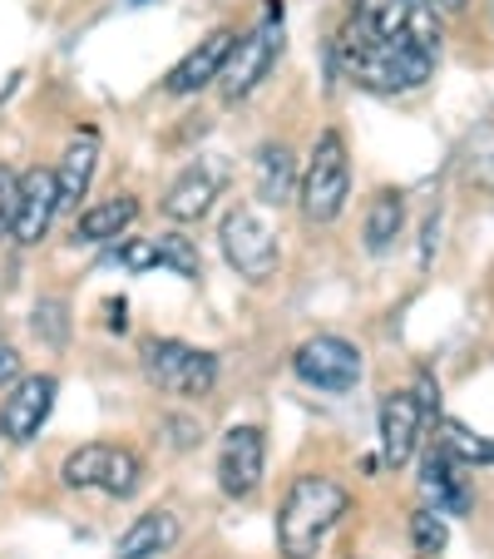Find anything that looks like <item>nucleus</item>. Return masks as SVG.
<instances>
[{
  "label": "nucleus",
  "mask_w": 494,
  "mask_h": 559,
  "mask_svg": "<svg viewBox=\"0 0 494 559\" xmlns=\"http://www.w3.org/2000/svg\"><path fill=\"white\" fill-rule=\"evenodd\" d=\"M109 451H115V445H105V441H89V445H80V451H70L64 465H60L64 486L70 490H99L105 486V471H109Z\"/></svg>",
  "instance_id": "22"
},
{
  "label": "nucleus",
  "mask_w": 494,
  "mask_h": 559,
  "mask_svg": "<svg viewBox=\"0 0 494 559\" xmlns=\"http://www.w3.org/2000/svg\"><path fill=\"white\" fill-rule=\"evenodd\" d=\"M347 510L351 496L332 475H297L282 510H277V549H282V559H316L322 539L332 535V525Z\"/></svg>",
  "instance_id": "2"
},
{
  "label": "nucleus",
  "mask_w": 494,
  "mask_h": 559,
  "mask_svg": "<svg viewBox=\"0 0 494 559\" xmlns=\"http://www.w3.org/2000/svg\"><path fill=\"white\" fill-rule=\"evenodd\" d=\"M95 158H99V134H95V129H80V134L70 139V148H64L60 169H55L64 203H80L89 193V179H95Z\"/></svg>",
  "instance_id": "18"
},
{
  "label": "nucleus",
  "mask_w": 494,
  "mask_h": 559,
  "mask_svg": "<svg viewBox=\"0 0 494 559\" xmlns=\"http://www.w3.org/2000/svg\"><path fill=\"white\" fill-rule=\"evenodd\" d=\"M441 445L460 465H494V441L490 436H474L470 426H460V421H441Z\"/></svg>",
  "instance_id": "23"
},
{
  "label": "nucleus",
  "mask_w": 494,
  "mask_h": 559,
  "mask_svg": "<svg viewBox=\"0 0 494 559\" xmlns=\"http://www.w3.org/2000/svg\"><path fill=\"white\" fill-rule=\"evenodd\" d=\"M400 223H406V199H400L396 189H381L366 209V248L371 253H386V248L396 243Z\"/></svg>",
  "instance_id": "21"
},
{
  "label": "nucleus",
  "mask_w": 494,
  "mask_h": 559,
  "mask_svg": "<svg viewBox=\"0 0 494 559\" xmlns=\"http://www.w3.org/2000/svg\"><path fill=\"white\" fill-rule=\"evenodd\" d=\"M15 203H21V179L11 169H0V238L15 228Z\"/></svg>",
  "instance_id": "28"
},
{
  "label": "nucleus",
  "mask_w": 494,
  "mask_h": 559,
  "mask_svg": "<svg viewBox=\"0 0 494 559\" xmlns=\"http://www.w3.org/2000/svg\"><path fill=\"white\" fill-rule=\"evenodd\" d=\"M218 189H222V169H218V164H193V169L183 174L169 193H164V213H169L173 223H198L203 213L213 209Z\"/></svg>",
  "instance_id": "16"
},
{
  "label": "nucleus",
  "mask_w": 494,
  "mask_h": 559,
  "mask_svg": "<svg viewBox=\"0 0 494 559\" xmlns=\"http://www.w3.org/2000/svg\"><path fill=\"white\" fill-rule=\"evenodd\" d=\"M232 45H238V35L232 31H213L198 40V50H189L179 64L169 70V80H164V90L169 95H198V90H208L213 80L222 74V64H228Z\"/></svg>",
  "instance_id": "14"
},
{
  "label": "nucleus",
  "mask_w": 494,
  "mask_h": 559,
  "mask_svg": "<svg viewBox=\"0 0 494 559\" xmlns=\"http://www.w3.org/2000/svg\"><path fill=\"white\" fill-rule=\"evenodd\" d=\"M337 64L351 85L371 90V95H406L421 90L435 70V45H421L400 35V40H381V35H361L341 25L337 35Z\"/></svg>",
  "instance_id": "1"
},
{
  "label": "nucleus",
  "mask_w": 494,
  "mask_h": 559,
  "mask_svg": "<svg viewBox=\"0 0 494 559\" xmlns=\"http://www.w3.org/2000/svg\"><path fill=\"white\" fill-rule=\"evenodd\" d=\"M35 332H40L45 342H55V347H60V342H64V302H40V307H35Z\"/></svg>",
  "instance_id": "27"
},
{
  "label": "nucleus",
  "mask_w": 494,
  "mask_h": 559,
  "mask_svg": "<svg viewBox=\"0 0 494 559\" xmlns=\"http://www.w3.org/2000/svg\"><path fill=\"white\" fill-rule=\"evenodd\" d=\"M421 426H425L421 396H410V391H390L386 402H381V461H386L390 471H400V465L415 455Z\"/></svg>",
  "instance_id": "13"
},
{
  "label": "nucleus",
  "mask_w": 494,
  "mask_h": 559,
  "mask_svg": "<svg viewBox=\"0 0 494 559\" xmlns=\"http://www.w3.org/2000/svg\"><path fill=\"white\" fill-rule=\"evenodd\" d=\"M292 371L316 391H332V396H347L351 386L361 381V352L351 347L347 337H306L302 347L292 352Z\"/></svg>",
  "instance_id": "8"
},
{
  "label": "nucleus",
  "mask_w": 494,
  "mask_h": 559,
  "mask_svg": "<svg viewBox=\"0 0 494 559\" xmlns=\"http://www.w3.org/2000/svg\"><path fill=\"white\" fill-rule=\"evenodd\" d=\"M351 193V164H347V144H341L337 129H326L312 144V158L302 169V213L312 223H332L347 209Z\"/></svg>",
  "instance_id": "3"
},
{
  "label": "nucleus",
  "mask_w": 494,
  "mask_h": 559,
  "mask_svg": "<svg viewBox=\"0 0 494 559\" xmlns=\"http://www.w3.org/2000/svg\"><path fill=\"white\" fill-rule=\"evenodd\" d=\"M144 486V461H138L134 451H124V445H115L109 451V471H105V496H115V500H129L134 490Z\"/></svg>",
  "instance_id": "24"
},
{
  "label": "nucleus",
  "mask_w": 494,
  "mask_h": 559,
  "mask_svg": "<svg viewBox=\"0 0 494 559\" xmlns=\"http://www.w3.org/2000/svg\"><path fill=\"white\" fill-rule=\"evenodd\" d=\"M410 545H415V555L421 559H435L445 545H450V525H445V515L441 510H415L410 515Z\"/></svg>",
  "instance_id": "25"
},
{
  "label": "nucleus",
  "mask_w": 494,
  "mask_h": 559,
  "mask_svg": "<svg viewBox=\"0 0 494 559\" xmlns=\"http://www.w3.org/2000/svg\"><path fill=\"white\" fill-rule=\"evenodd\" d=\"M470 179H480L484 189H494V134L490 129L470 144Z\"/></svg>",
  "instance_id": "26"
},
{
  "label": "nucleus",
  "mask_w": 494,
  "mask_h": 559,
  "mask_svg": "<svg viewBox=\"0 0 494 559\" xmlns=\"http://www.w3.org/2000/svg\"><path fill=\"white\" fill-rule=\"evenodd\" d=\"M277 55H282V5H267V21L257 25L253 35H242L238 45H232L228 64H222L218 74V90L222 99H248L257 85L267 80V70L277 64Z\"/></svg>",
  "instance_id": "4"
},
{
  "label": "nucleus",
  "mask_w": 494,
  "mask_h": 559,
  "mask_svg": "<svg viewBox=\"0 0 494 559\" xmlns=\"http://www.w3.org/2000/svg\"><path fill=\"white\" fill-rule=\"evenodd\" d=\"M144 377L169 396H208L218 381V357L198 352L189 342H148L144 347Z\"/></svg>",
  "instance_id": "5"
},
{
  "label": "nucleus",
  "mask_w": 494,
  "mask_h": 559,
  "mask_svg": "<svg viewBox=\"0 0 494 559\" xmlns=\"http://www.w3.org/2000/svg\"><path fill=\"white\" fill-rule=\"evenodd\" d=\"M164 431H169V441L179 445V451H189V445H198V421H183V416H169V421H164Z\"/></svg>",
  "instance_id": "29"
},
{
  "label": "nucleus",
  "mask_w": 494,
  "mask_h": 559,
  "mask_svg": "<svg viewBox=\"0 0 494 559\" xmlns=\"http://www.w3.org/2000/svg\"><path fill=\"white\" fill-rule=\"evenodd\" d=\"M134 5H144V0H134Z\"/></svg>",
  "instance_id": "32"
},
{
  "label": "nucleus",
  "mask_w": 494,
  "mask_h": 559,
  "mask_svg": "<svg viewBox=\"0 0 494 559\" xmlns=\"http://www.w3.org/2000/svg\"><path fill=\"white\" fill-rule=\"evenodd\" d=\"M431 5H445V11H460L465 0H431Z\"/></svg>",
  "instance_id": "31"
},
{
  "label": "nucleus",
  "mask_w": 494,
  "mask_h": 559,
  "mask_svg": "<svg viewBox=\"0 0 494 559\" xmlns=\"http://www.w3.org/2000/svg\"><path fill=\"white\" fill-rule=\"evenodd\" d=\"M263 471H267V436H263V426H232V431L222 436V451H218V486H222V496H232V500L257 496Z\"/></svg>",
  "instance_id": "9"
},
{
  "label": "nucleus",
  "mask_w": 494,
  "mask_h": 559,
  "mask_svg": "<svg viewBox=\"0 0 494 559\" xmlns=\"http://www.w3.org/2000/svg\"><path fill=\"white\" fill-rule=\"evenodd\" d=\"M60 209H64V199H60V179H55V169H25L11 238L15 243H40Z\"/></svg>",
  "instance_id": "12"
},
{
  "label": "nucleus",
  "mask_w": 494,
  "mask_h": 559,
  "mask_svg": "<svg viewBox=\"0 0 494 559\" xmlns=\"http://www.w3.org/2000/svg\"><path fill=\"white\" fill-rule=\"evenodd\" d=\"M134 218H138V203L129 199V193H119V199H105V203H95V209L80 213V223H74V238H80V243H115V238Z\"/></svg>",
  "instance_id": "19"
},
{
  "label": "nucleus",
  "mask_w": 494,
  "mask_h": 559,
  "mask_svg": "<svg viewBox=\"0 0 494 559\" xmlns=\"http://www.w3.org/2000/svg\"><path fill=\"white\" fill-rule=\"evenodd\" d=\"M15 377H21V357H15V347L0 342V386H11Z\"/></svg>",
  "instance_id": "30"
},
{
  "label": "nucleus",
  "mask_w": 494,
  "mask_h": 559,
  "mask_svg": "<svg viewBox=\"0 0 494 559\" xmlns=\"http://www.w3.org/2000/svg\"><path fill=\"white\" fill-rule=\"evenodd\" d=\"M257 199L263 203H287L292 199V183H297V164H292V148L287 144H263L257 148Z\"/></svg>",
  "instance_id": "20"
},
{
  "label": "nucleus",
  "mask_w": 494,
  "mask_h": 559,
  "mask_svg": "<svg viewBox=\"0 0 494 559\" xmlns=\"http://www.w3.org/2000/svg\"><path fill=\"white\" fill-rule=\"evenodd\" d=\"M218 238H222V258L238 267V277H248V283H267V277L277 273V238L263 223V213L232 209L228 218H222Z\"/></svg>",
  "instance_id": "7"
},
{
  "label": "nucleus",
  "mask_w": 494,
  "mask_h": 559,
  "mask_svg": "<svg viewBox=\"0 0 494 559\" xmlns=\"http://www.w3.org/2000/svg\"><path fill=\"white\" fill-rule=\"evenodd\" d=\"M465 471H470V465H460L441 441H435V451L421 461V496H425V506L441 510V515H465V510H470V486H465Z\"/></svg>",
  "instance_id": "15"
},
{
  "label": "nucleus",
  "mask_w": 494,
  "mask_h": 559,
  "mask_svg": "<svg viewBox=\"0 0 494 559\" xmlns=\"http://www.w3.org/2000/svg\"><path fill=\"white\" fill-rule=\"evenodd\" d=\"M347 25L361 35H381V40L410 35V40L441 50V21H435V5H425V0H357Z\"/></svg>",
  "instance_id": "6"
},
{
  "label": "nucleus",
  "mask_w": 494,
  "mask_h": 559,
  "mask_svg": "<svg viewBox=\"0 0 494 559\" xmlns=\"http://www.w3.org/2000/svg\"><path fill=\"white\" fill-rule=\"evenodd\" d=\"M119 267H129V273H144V267H169L173 277H203V258L198 248H193V238H183V233H158V238H129L124 248H119Z\"/></svg>",
  "instance_id": "10"
},
{
  "label": "nucleus",
  "mask_w": 494,
  "mask_h": 559,
  "mask_svg": "<svg viewBox=\"0 0 494 559\" xmlns=\"http://www.w3.org/2000/svg\"><path fill=\"white\" fill-rule=\"evenodd\" d=\"M183 525L173 510H148V515H138L134 525L119 535V549L115 559H154V555H169L173 545H179Z\"/></svg>",
  "instance_id": "17"
},
{
  "label": "nucleus",
  "mask_w": 494,
  "mask_h": 559,
  "mask_svg": "<svg viewBox=\"0 0 494 559\" xmlns=\"http://www.w3.org/2000/svg\"><path fill=\"white\" fill-rule=\"evenodd\" d=\"M55 391H60V381L55 377H25L15 381V391L0 402V436L15 445H25L31 436H40L45 416H50L55 406Z\"/></svg>",
  "instance_id": "11"
}]
</instances>
